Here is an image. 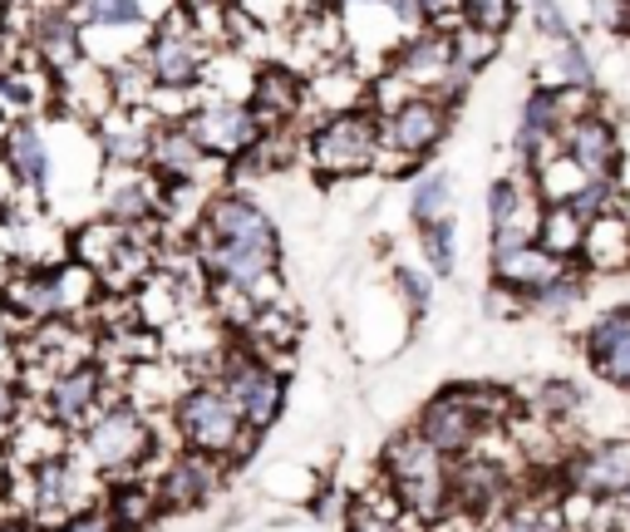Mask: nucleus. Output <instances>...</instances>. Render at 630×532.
<instances>
[{"mask_svg":"<svg viewBox=\"0 0 630 532\" xmlns=\"http://www.w3.org/2000/svg\"><path fill=\"white\" fill-rule=\"evenodd\" d=\"M217 45H207L193 30V21L182 15V5H172L158 25L149 30L139 60L153 79V114L158 118H182L197 104L207 85V64H213Z\"/></svg>","mask_w":630,"mask_h":532,"instance_id":"nucleus-1","label":"nucleus"},{"mask_svg":"<svg viewBox=\"0 0 630 532\" xmlns=\"http://www.w3.org/2000/svg\"><path fill=\"white\" fill-rule=\"evenodd\" d=\"M168 419H172V429H178L182 448L222 458L227 469H236L246 458V448L257 444V434L246 429L242 409H236V400L222 390L217 375H193V380L182 384V394L168 405Z\"/></svg>","mask_w":630,"mask_h":532,"instance_id":"nucleus-2","label":"nucleus"},{"mask_svg":"<svg viewBox=\"0 0 630 532\" xmlns=\"http://www.w3.org/2000/svg\"><path fill=\"white\" fill-rule=\"evenodd\" d=\"M380 469H385V489L399 498V508L414 512L424 522H449L453 512V458L438 444H428L414 425L399 429L395 439L380 454Z\"/></svg>","mask_w":630,"mask_h":532,"instance_id":"nucleus-3","label":"nucleus"},{"mask_svg":"<svg viewBox=\"0 0 630 532\" xmlns=\"http://www.w3.org/2000/svg\"><path fill=\"white\" fill-rule=\"evenodd\" d=\"M75 454L85 458L99 479H124V473H143L149 458L158 454V429H153L149 409L133 394H114L85 429H79Z\"/></svg>","mask_w":630,"mask_h":532,"instance_id":"nucleus-4","label":"nucleus"},{"mask_svg":"<svg viewBox=\"0 0 630 532\" xmlns=\"http://www.w3.org/2000/svg\"><path fill=\"white\" fill-rule=\"evenodd\" d=\"M453 124H459V109L443 104L438 94L428 89L404 94L395 109L380 114V168L395 178H419L424 159H434L449 143Z\"/></svg>","mask_w":630,"mask_h":532,"instance_id":"nucleus-5","label":"nucleus"},{"mask_svg":"<svg viewBox=\"0 0 630 532\" xmlns=\"http://www.w3.org/2000/svg\"><path fill=\"white\" fill-rule=\"evenodd\" d=\"M300 153H306V168L321 182L360 178V173L380 168V114L370 104L321 114L300 134Z\"/></svg>","mask_w":630,"mask_h":532,"instance_id":"nucleus-6","label":"nucleus"},{"mask_svg":"<svg viewBox=\"0 0 630 532\" xmlns=\"http://www.w3.org/2000/svg\"><path fill=\"white\" fill-rule=\"evenodd\" d=\"M217 380H222V390L236 400V409H242L246 429L252 434H267V429H277V419L286 415V400H291V380L286 370H277V360H267V355H257L252 345H236V351H222L217 355Z\"/></svg>","mask_w":630,"mask_h":532,"instance_id":"nucleus-7","label":"nucleus"},{"mask_svg":"<svg viewBox=\"0 0 630 532\" xmlns=\"http://www.w3.org/2000/svg\"><path fill=\"white\" fill-rule=\"evenodd\" d=\"M182 124L193 128L203 153L213 163H222V168L242 159L246 149H257L261 134H267L246 99H227V94H197V104L182 114Z\"/></svg>","mask_w":630,"mask_h":532,"instance_id":"nucleus-8","label":"nucleus"},{"mask_svg":"<svg viewBox=\"0 0 630 532\" xmlns=\"http://www.w3.org/2000/svg\"><path fill=\"white\" fill-rule=\"evenodd\" d=\"M94 479L99 473L89 469L75 448L44 458V464L30 469V512L44 522V528H54L60 518H69V512H79V508H89V503L104 498Z\"/></svg>","mask_w":630,"mask_h":532,"instance_id":"nucleus-9","label":"nucleus"},{"mask_svg":"<svg viewBox=\"0 0 630 532\" xmlns=\"http://www.w3.org/2000/svg\"><path fill=\"white\" fill-rule=\"evenodd\" d=\"M414 429L428 439V444L443 448L449 458H463V454H473V448H478V439H483V429H488V419L473 409L468 380H449V384H438L424 405H419Z\"/></svg>","mask_w":630,"mask_h":532,"instance_id":"nucleus-10","label":"nucleus"},{"mask_svg":"<svg viewBox=\"0 0 630 532\" xmlns=\"http://www.w3.org/2000/svg\"><path fill=\"white\" fill-rule=\"evenodd\" d=\"M108 394H114V380H108L104 360L94 355V360H79V365H69V370L50 375V384H44V394H40V415H50L60 429L79 434V429L108 405Z\"/></svg>","mask_w":630,"mask_h":532,"instance_id":"nucleus-11","label":"nucleus"},{"mask_svg":"<svg viewBox=\"0 0 630 532\" xmlns=\"http://www.w3.org/2000/svg\"><path fill=\"white\" fill-rule=\"evenodd\" d=\"M562 493L587 503H620L630 493V434L587 444L562 464Z\"/></svg>","mask_w":630,"mask_h":532,"instance_id":"nucleus-12","label":"nucleus"},{"mask_svg":"<svg viewBox=\"0 0 630 532\" xmlns=\"http://www.w3.org/2000/svg\"><path fill=\"white\" fill-rule=\"evenodd\" d=\"M566 89L556 85H542L537 79L532 89L523 94L517 104V124H513V159L523 163V173H532L547 153L562 149V128H566Z\"/></svg>","mask_w":630,"mask_h":532,"instance_id":"nucleus-13","label":"nucleus"},{"mask_svg":"<svg viewBox=\"0 0 630 532\" xmlns=\"http://www.w3.org/2000/svg\"><path fill=\"white\" fill-rule=\"evenodd\" d=\"M562 153L581 178H620L626 182V143L620 128L606 109H587V114L566 118L562 128Z\"/></svg>","mask_w":630,"mask_h":532,"instance_id":"nucleus-14","label":"nucleus"},{"mask_svg":"<svg viewBox=\"0 0 630 532\" xmlns=\"http://www.w3.org/2000/svg\"><path fill=\"white\" fill-rule=\"evenodd\" d=\"M0 168L15 182L21 198L40 203L54 182V149L50 134H44L40 118H15V124L0 128Z\"/></svg>","mask_w":630,"mask_h":532,"instance_id":"nucleus-15","label":"nucleus"},{"mask_svg":"<svg viewBox=\"0 0 630 532\" xmlns=\"http://www.w3.org/2000/svg\"><path fill=\"white\" fill-rule=\"evenodd\" d=\"M227 473L232 469H227L222 458L178 444V454H168V464H163L158 479H153L163 518H168V512H193V508H203V503H213V493L222 489Z\"/></svg>","mask_w":630,"mask_h":532,"instance_id":"nucleus-16","label":"nucleus"},{"mask_svg":"<svg viewBox=\"0 0 630 532\" xmlns=\"http://www.w3.org/2000/svg\"><path fill=\"white\" fill-rule=\"evenodd\" d=\"M25 50H30V60L40 64V69L65 75V69H75V64L85 60V25L75 21L69 5L40 0V5L25 15Z\"/></svg>","mask_w":630,"mask_h":532,"instance_id":"nucleus-17","label":"nucleus"},{"mask_svg":"<svg viewBox=\"0 0 630 532\" xmlns=\"http://www.w3.org/2000/svg\"><path fill=\"white\" fill-rule=\"evenodd\" d=\"M99 213L118 227L163 223V182L149 168H104L99 173Z\"/></svg>","mask_w":630,"mask_h":532,"instance_id":"nucleus-18","label":"nucleus"},{"mask_svg":"<svg viewBox=\"0 0 630 532\" xmlns=\"http://www.w3.org/2000/svg\"><path fill=\"white\" fill-rule=\"evenodd\" d=\"M246 104L261 118L267 134L277 128H296L306 118V75H296L286 60H261L252 89H246Z\"/></svg>","mask_w":630,"mask_h":532,"instance_id":"nucleus-19","label":"nucleus"},{"mask_svg":"<svg viewBox=\"0 0 630 532\" xmlns=\"http://www.w3.org/2000/svg\"><path fill=\"white\" fill-rule=\"evenodd\" d=\"M153 124H158V114H153V109L114 104L104 118H99V124H89L94 149H99V163H104V168H149Z\"/></svg>","mask_w":630,"mask_h":532,"instance_id":"nucleus-20","label":"nucleus"},{"mask_svg":"<svg viewBox=\"0 0 630 532\" xmlns=\"http://www.w3.org/2000/svg\"><path fill=\"white\" fill-rule=\"evenodd\" d=\"M449 64H453L449 30H434V25H424V30L404 35V40L395 45V54L385 60V69L395 79H404L409 89H428V94H434V85L449 75Z\"/></svg>","mask_w":630,"mask_h":532,"instance_id":"nucleus-21","label":"nucleus"},{"mask_svg":"<svg viewBox=\"0 0 630 532\" xmlns=\"http://www.w3.org/2000/svg\"><path fill=\"white\" fill-rule=\"evenodd\" d=\"M566 256H556L552 246L542 242H523L513 246V252H502V256H488V287L492 291H507V296L527 301L537 287H547V281L556 277V271H566Z\"/></svg>","mask_w":630,"mask_h":532,"instance_id":"nucleus-22","label":"nucleus"},{"mask_svg":"<svg viewBox=\"0 0 630 532\" xmlns=\"http://www.w3.org/2000/svg\"><path fill=\"white\" fill-rule=\"evenodd\" d=\"M213 168V159L203 153V143L193 139V128L182 118H158L149 143V173L158 182H197Z\"/></svg>","mask_w":630,"mask_h":532,"instance_id":"nucleus-23","label":"nucleus"},{"mask_svg":"<svg viewBox=\"0 0 630 532\" xmlns=\"http://www.w3.org/2000/svg\"><path fill=\"white\" fill-rule=\"evenodd\" d=\"M507 473L498 469V464H488V458H453V512H463V518L483 522L492 518V512L507 503Z\"/></svg>","mask_w":630,"mask_h":532,"instance_id":"nucleus-24","label":"nucleus"},{"mask_svg":"<svg viewBox=\"0 0 630 532\" xmlns=\"http://www.w3.org/2000/svg\"><path fill=\"white\" fill-rule=\"evenodd\" d=\"M69 11L85 25V35H139V40H149V30L163 21V11H153L149 0H75Z\"/></svg>","mask_w":630,"mask_h":532,"instance_id":"nucleus-25","label":"nucleus"},{"mask_svg":"<svg viewBox=\"0 0 630 532\" xmlns=\"http://www.w3.org/2000/svg\"><path fill=\"white\" fill-rule=\"evenodd\" d=\"M581 266L591 277H616L630 266V213H606L596 223H587V237H581Z\"/></svg>","mask_w":630,"mask_h":532,"instance_id":"nucleus-26","label":"nucleus"},{"mask_svg":"<svg viewBox=\"0 0 630 532\" xmlns=\"http://www.w3.org/2000/svg\"><path fill=\"white\" fill-rule=\"evenodd\" d=\"M587 296H591V271L581 262H571L566 271H556L547 287H537L532 296L523 301V316H537V320L562 326V320H571L581 306H587Z\"/></svg>","mask_w":630,"mask_h":532,"instance_id":"nucleus-27","label":"nucleus"},{"mask_svg":"<svg viewBox=\"0 0 630 532\" xmlns=\"http://www.w3.org/2000/svg\"><path fill=\"white\" fill-rule=\"evenodd\" d=\"M108 508V518L118 522V532H143L149 522L163 518L158 508V489H153V479H143V473H124V479H108L104 498H99Z\"/></svg>","mask_w":630,"mask_h":532,"instance_id":"nucleus-28","label":"nucleus"},{"mask_svg":"<svg viewBox=\"0 0 630 532\" xmlns=\"http://www.w3.org/2000/svg\"><path fill=\"white\" fill-rule=\"evenodd\" d=\"M449 213H453V173L449 168L419 173L414 188H409V223H414V232Z\"/></svg>","mask_w":630,"mask_h":532,"instance_id":"nucleus-29","label":"nucleus"},{"mask_svg":"<svg viewBox=\"0 0 630 532\" xmlns=\"http://www.w3.org/2000/svg\"><path fill=\"white\" fill-rule=\"evenodd\" d=\"M488 232H498V227H513V223H523L527 213H532L542 198L537 192H527V182L517 178V173H502V178H492L488 182Z\"/></svg>","mask_w":630,"mask_h":532,"instance_id":"nucleus-30","label":"nucleus"},{"mask_svg":"<svg viewBox=\"0 0 630 532\" xmlns=\"http://www.w3.org/2000/svg\"><path fill=\"white\" fill-rule=\"evenodd\" d=\"M581 237H587V223H581L571 207H566V203H542V213H537V242L552 246V252L566 256V262H577Z\"/></svg>","mask_w":630,"mask_h":532,"instance_id":"nucleus-31","label":"nucleus"},{"mask_svg":"<svg viewBox=\"0 0 630 532\" xmlns=\"http://www.w3.org/2000/svg\"><path fill=\"white\" fill-rule=\"evenodd\" d=\"M419 256H424L428 277H438V281H449L459 271V223H453V213L419 227Z\"/></svg>","mask_w":630,"mask_h":532,"instance_id":"nucleus-32","label":"nucleus"},{"mask_svg":"<svg viewBox=\"0 0 630 532\" xmlns=\"http://www.w3.org/2000/svg\"><path fill=\"white\" fill-rule=\"evenodd\" d=\"M552 79H556V85H571V89H591V94H601L596 60H591V50H587V40H581V35L552 45Z\"/></svg>","mask_w":630,"mask_h":532,"instance_id":"nucleus-33","label":"nucleus"},{"mask_svg":"<svg viewBox=\"0 0 630 532\" xmlns=\"http://www.w3.org/2000/svg\"><path fill=\"white\" fill-rule=\"evenodd\" d=\"M449 40H453V64H463V69H473V75H483L492 60L502 54V40L507 35H492V30H478V25H453L449 30Z\"/></svg>","mask_w":630,"mask_h":532,"instance_id":"nucleus-34","label":"nucleus"},{"mask_svg":"<svg viewBox=\"0 0 630 532\" xmlns=\"http://www.w3.org/2000/svg\"><path fill=\"white\" fill-rule=\"evenodd\" d=\"M587 405H591L587 390H581L577 380H566V375H552V380L537 384V415L552 419V425H562V419H577Z\"/></svg>","mask_w":630,"mask_h":532,"instance_id":"nucleus-35","label":"nucleus"},{"mask_svg":"<svg viewBox=\"0 0 630 532\" xmlns=\"http://www.w3.org/2000/svg\"><path fill=\"white\" fill-rule=\"evenodd\" d=\"M502 532H571V522H566L562 498H532L502 518Z\"/></svg>","mask_w":630,"mask_h":532,"instance_id":"nucleus-36","label":"nucleus"},{"mask_svg":"<svg viewBox=\"0 0 630 532\" xmlns=\"http://www.w3.org/2000/svg\"><path fill=\"white\" fill-rule=\"evenodd\" d=\"M389 287H395V296L404 301L409 320H424L428 311H434V277H424V271H414V266H404V262L389 266Z\"/></svg>","mask_w":630,"mask_h":532,"instance_id":"nucleus-37","label":"nucleus"},{"mask_svg":"<svg viewBox=\"0 0 630 532\" xmlns=\"http://www.w3.org/2000/svg\"><path fill=\"white\" fill-rule=\"evenodd\" d=\"M517 0H463V25H478V30L507 35L517 25Z\"/></svg>","mask_w":630,"mask_h":532,"instance_id":"nucleus-38","label":"nucleus"},{"mask_svg":"<svg viewBox=\"0 0 630 532\" xmlns=\"http://www.w3.org/2000/svg\"><path fill=\"white\" fill-rule=\"evenodd\" d=\"M404 508L389 503V508H374V498H355L350 512H345V532H404L399 528Z\"/></svg>","mask_w":630,"mask_h":532,"instance_id":"nucleus-39","label":"nucleus"},{"mask_svg":"<svg viewBox=\"0 0 630 532\" xmlns=\"http://www.w3.org/2000/svg\"><path fill=\"white\" fill-rule=\"evenodd\" d=\"M527 11H532V25L547 45H562V40L577 35V25H571V15H566L562 0H527Z\"/></svg>","mask_w":630,"mask_h":532,"instance_id":"nucleus-40","label":"nucleus"},{"mask_svg":"<svg viewBox=\"0 0 630 532\" xmlns=\"http://www.w3.org/2000/svg\"><path fill=\"white\" fill-rule=\"evenodd\" d=\"M587 365H591V375H596V380H606V384H616V390L630 394V335H626V341H616L610 351L591 355Z\"/></svg>","mask_w":630,"mask_h":532,"instance_id":"nucleus-41","label":"nucleus"},{"mask_svg":"<svg viewBox=\"0 0 630 532\" xmlns=\"http://www.w3.org/2000/svg\"><path fill=\"white\" fill-rule=\"evenodd\" d=\"M50 532H118V522L108 518L104 503H89V508L69 512V518H60Z\"/></svg>","mask_w":630,"mask_h":532,"instance_id":"nucleus-42","label":"nucleus"},{"mask_svg":"<svg viewBox=\"0 0 630 532\" xmlns=\"http://www.w3.org/2000/svg\"><path fill=\"white\" fill-rule=\"evenodd\" d=\"M591 5V25L610 35H630V0H587Z\"/></svg>","mask_w":630,"mask_h":532,"instance_id":"nucleus-43","label":"nucleus"},{"mask_svg":"<svg viewBox=\"0 0 630 532\" xmlns=\"http://www.w3.org/2000/svg\"><path fill=\"white\" fill-rule=\"evenodd\" d=\"M21 415H25V384L11 380V375H0V439L11 434Z\"/></svg>","mask_w":630,"mask_h":532,"instance_id":"nucleus-44","label":"nucleus"},{"mask_svg":"<svg viewBox=\"0 0 630 532\" xmlns=\"http://www.w3.org/2000/svg\"><path fill=\"white\" fill-rule=\"evenodd\" d=\"M419 11H424V25L453 30V25L463 21V0H419Z\"/></svg>","mask_w":630,"mask_h":532,"instance_id":"nucleus-45","label":"nucleus"},{"mask_svg":"<svg viewBox=\"0 0 630 532\" xmlns=\"http://www.w3.org/2000/svg\"><path fill=\"white\" fill-rule=\"evenodd\" d=\"M0 532H50L35 512H11V518H0Z\"/></svg>","mask_w":630,"mask_h":532,"instance_id":"nucleus-46","label":"nucleus"},{"mask_svg":"<svg viewBox=\"0 0 630 532\" xmlns=\"http://www.w3.org/2000/svg\"><path fill=\"white\" fill-rule=\"evenodd\" d=\"M35 5H40V0H0V11H11V15H15V11H21V15H30Z\"/></svg>","mask_w":630,"mask_h":532,"instance_id":"nucleus-47","label":"nucleus"},{"mask_svg":"<svg viewBox=\"0 0 630 532\" xmlns=\"http://www.w3.org/2000/svg\"><path fill=\"white\" fill-rule=\"evenodd\" d=\"M620 508H626V512H630V493H626V498H620Z\"/></svg>","mask_w":630,"mask_h":532,"instance_id":"nucleus-48","label":"nucleus"},{"mask_svg":"<svg viewBox=\"0 0 630 532\" xmlns=\"http://www.w3.org/2000/svg\"><path fill=\"white\" fill-rule=\"evenodd\" d=\"M50 5H75V0H50Z\"/></svg>","mask_w":630,"mask_h":532,"instance_id":"nucleus-49","label":"nucleus"}]
</instances>
